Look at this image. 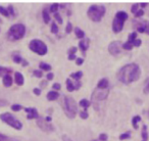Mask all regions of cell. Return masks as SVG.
<instances>
[{
  "label": "cell",
  "mask_w": 149,
  "mask_h": 141,
  "mask_svg": "<svg viewBox=\"0 0 149 141\" xmlns=\"http://www.w3.org/2000/svg\"><path fill=\"white\" fill-rule=\"evenodd\" d=\"M141 70L137 64H129L124 66L118 72V79L123 84H129L137 81L140 78Z\"/></svg>",
  "instance_id": "obj_1"
},
{
  "label": "cell",
  "mask_w": 149,
  "mask_h": 141,
  "mask_svg": "<svg viewBox=\"0 0 149 141\" xmlns=\"http://www.w3.org/2000/svg\"><path fill=\"white\" fill-rule=\"evenodd\" d=\"M63 110L64 114L70 119H74L78 112V106L74 99L70 96L64 95L63 97Z\"/></svg>",
  "instance_id": "obj_2"
},
{
  "label": "cell",
  "mask_w": 149,
  "mask_h": 141,
  "mask_svg": "<svg viewBox=\"0 0 149 141\" xmlns=\"http://www.w3.org/2000/svg\"><path fill=\"white\" fill-rule=\"evenodd\" d=\"M105 7L103 5H92L88 8L87 15L91 21L95 22V23H99L102 20L103 15H105Z\"/></svg>",
  "instance_id": "obj_3"
},
{
  "label": "cell",
  "mask_w": 149,
  "mask_h": 141,
  "mask_svg": "<svg viewBox=\"0 0 149 141\" xmlns=\"http://www.w3.org/2000/svg\"><path fill=\"white\" fill-rule=\"evenodd\" d=\"M26 34V27L23 24H15L11 26L7 33V38L10 41H15V40H21Z\"/></svg>",
  "instance_id": "obj_4"
},
{
  "label": "cell",
  "mask_w": 149,
  "mask_h": 141,
  "mask_svg": "<svg viewBox=\"0 0 149 141\" xmlns=\"http://www.w3.org/2000/svg\"><path fill=\"white\" fill-rule=\"evenodd\" d=\"M128 19V13L125 11H118L116 13V17H114L113 22H112V31L116 34L120 33L124 28L125 21Z\"/></svg>",
  "instance_id": "obj_5"
},
{
  "label": "cell",
  "mask_w": 149,
  "mask_h": 141,
  "mask_svg": "<svg viewBox=\"0 0 149 141\" xmlns=\"http://www.w3.org/2000/svg\"><path fill=\"white\" fill-rule=\"evenodd\" d=\"M29 48H30V50H32V51L35 52V53L39 54V55H45L48 51L47 45H46L43 41H41V40H39V39L32 40L29 44Z\"/></svg>",
  "instance_id": "obj_6"
},
{
  "label": "cell",
  "mask_w": 149,
  "mask_h": 141,
  "mask_svg": "<svg viewBox=\"0 0 149 141\" xmlns=\"http://www.w3.org/2000/svg\"><path fill=\"white\" fill-rule=\"evenodd\" d=\"M0 119H1V121L4 122L5 124L9 125V126L17 129V130H21L22 127H23V124H22L17 118H15L13 114H9V112H4V114H0Z\"/></svg>",
  "instance_id": "obj_7"
},
{
  "label": "cell",
  "mask_w": 149,
  "mask_h": 141,
  "mask_svg": "<svg viewBox=\"0 0 149 141\" xmlns=\"http://www.w3.org/2000/svg\"><path fill=\"white\" fill-rule=\"evenodd\" d=\"M108 93H109V88L108 89H98V88H96L94 90L93 94H92V100L95 103L98 101H102V100L107 98Z\"/></svg>",
  "instance_id": "obj_8"
},
{
  "label": "cell",
  "mask_w": 149,
  "mask_h": 141,
  "mask_svg": "<svg viewBox=\"0 0 149 141\" xmlns=\"http://www.w3.org/2000/svg\"><path fill=\"white\" fill-rule=\"evenodd\" d=\"M135 29L139 33H146L149 35V22L148 21H141V22H135L134 24Z\"/></svg>",
  "instance_id": "obj_9"
},
{
  "label": "cell",
  "mask_w": 149,
  "mask_h": 141,
  "mask_svg": "<svg viewBox=\"0 0 149 141\" xmlns=\"http://www.w3.org/2000/svg\"><path fill=\"white\" fill-rule=\"evenodd\" d=\"M37 125L42 131H44V132L48 133V132H52V131L54 130V127L52 126L50 123L46 122L45 119H42V118L37 119Z\"/></svg>",
  "instance_id": "obj_10"
},
{
  "label": "cell",
  "mask_w": 149,
  "mask_h": 141,
  "mask_svg": "<svg viewBox=\"0 0 149 141\" xmlns=\"http://www.w3.org/2000/svg\"><path fill=\"white\" fill-rule=\"evenodd\" d=\"M123 44L120 41H113L108 45V51L112 55H116V54L120 53V50H122Z\"/></svg>",
  "instance_id": "obj_11"
},
{
  "label": "cell",
  "mask_w": 149,
  "mask_h": 141,
  "mask_svg": "<svg viewBox=\"0 0 149 141\" xmlns=\"http://www.w3.org/2000/svg\"><path fill=\"white\" fill-rule=\"evenodd\" d=\"M25 112L28 114L27 119L28 120H33V119H39V114L38 110L35 107H26Z\"/></svg>",
  "instance_id": "obj_12"
},
{
  "label": "cell",
  "mask_w": 149,
  "mask_h": 141,
  "mask_svg": "<svg viewBox=\"0 0 149 141\" xmlns=\"http://www.w3.org/2000/svg\"><path fill=\"white\" fill-rule=\"evenodd\" d=\"M89 44H90V39L89 38H85V39H82L79 42V47L81 49V51L83 52V54L86 53V50L89 48Z\"/></svg>",
  "instance_id": "obj_13"
},
{
  "label": "cell",
  "mask_w": 149,
  "mask_h": 141,
  "mask_svg": "<svg viewBox=\"0 0 149 141\" xmlns=\"http://www.w3.org/2000/svg\"><path fill=\"white\" fill-rule=\"evenodd\" d=\"M15 83H17L19 86L24 85L25 79H24V76L22 75L19 72H15Z\"/></svg>",
  "instance_id": "obj_14"
},
{
  "label": "cell",
  "mask_w": 149,
  "mask_h": 141,
  "mask_svg": "<svg viewBox=\"0 0 149 141\" xmlns=\"http://www.w3.org/2000/svg\"><path fill=\"white\" fill-rule=\"evenodd\" d=\"M108 86H109V83H108L107 79H101L97 84V88L98 89H108Z\"/></svg>",
  "instance_id": "obj_15"
},
{
  "label": "cell",
  "mask_w": 149,
  "mask_h": 141,
  "mask_svg": "<svg viewBox=\"0 0 149 141\" xmlns=\"http://www.w3.org/2000/svg\"><path fill=\"white\" fill-rule=\"evenodd\" d=\"M58 97H59V94L56 91H50L47 93V99L50 100V101H54V100H56Z\"/></svg>",
  "instance_id": "obj_16"
},
{
  "label": "cell",
  "mask_w": 149,
  "mask_h": 141,
  "mask_svg": "<svg viewBox=\"0 0 149 141\" xmlns=\"http://www.w3.org/2000/svg\"><path fill=\"white\" fill-rule=\"evenodd\" d=\"M3 85L5 86V87H10L11 85H13V78L10 77V75H6L3 77Z\"/></svg>",
  "instance_id": "obj_17"
},
{
  "label": "cell",
  "mask_w": 149,
  "mask_h": 141,
  "mask_svg": "<svg viewBox=\"0 0 149 141\" xmlns=\"http://www.w3.org/2000/svg\"><path fill=\"white\" fill-rule=\"evenodd\" d=\"M66 88H68V92H72V91H74V90H76V86H74V83L70 79L66 80Z\"/></svg>",
  "instance_id": "obj_18"
},
{
  "label": "cell",
  "mask_w": 149,
  "mask_h": 141,
  "mask_svg": "<svg viewBox=\"0 0 149 141\" xmlns=\"http://www.w3.org/2000/svg\"><path fill=\"white\" fill-rule=\"evenodd\" d=\"M74 34H76L77 38H79V39H84V37H85V33L80 28H74Z\"/></svg>",
  "instance_id": "obj_19"
},
{
  "label": "cell",
  "mask_w": 149,
  "mask_h": 141,
  "mask_svg": "<svg viewBox=\"0 0 149 141\" xmlns=\"http://www.w3.org/2000/svg\"><path fill=\"white\" fill-rule=\"evenodd\" d=\"M10 72H11V68L0 66V77H4V76H6V75H9Z\"/></svg>",
  "instance_id": "obj_20"
},
{
  "label": "cell",
  "mask_w": 149,
  "mask_h": 141,
  "mask_svg": "<svg viewBox=\"0 0 149 141\" xmlns=\"http://www.w3.org/2000/svg\"><path fill=\"white\" fill-rule=\"evenodd\" d=\"M42 15H43V20H44V23L45 24H48L50 22V15H49V13H48L47 9H43V13H42Z\"/></svg>",
  "instance_id": "obj_21"
},
{
  "label": "cell",
  "mask_w": 149,
  "mask_h": 141,
  "mask_svg": "<svg viewBox=\"0 0 149 141\" xmlns=\"http://www.w3.org/2000/svg\"><path fill=\"white\" fill-rule=\"evenodd\" d=\"M39 68H40V70H47V72L51 70V66L48 64H45V62H40Z\"/></svg>",
  "instance_id": "obj_22"
},
{
  "label": "cell",
  "mask_w": 149,
  "mask_h": 141,
  "mask_svg": "<svg viewBox=\"0 0 149 141\" xmlns=\"http://www.w3.org/2000/svg\"><path fill=\"white\" fill-rule=\"evenodd\" d=\"M141 121V117L140 116H135L132 119V125L134 127V129H138V123Z\"/></svg>",
  "instance_id": "obj_23"
},
{
  "label": "cell",
  "mask_w": 149,
  "mask_h": 141,
  "mask_svg": "<svg viewBox=\"0 0 149 141\" xmlns=\"http://www.w3.org/2000/svg\"><path fill=\"white\" fill-rule=\"evenodd\" d=\"M141 136H142V138H143V141H147V138H148V133H147V126L146 125H143Z\"/></svg>",
  "instance_id": "obj_24"
},
{
  "label": "cell",
  "mask_w": 149,
  "mask_h": 141,
  "mask_svg": "<svg viewBox=\"0 0 149 141\" xmlns=\"http://www.w3.org/2000/svg\"><path fill=\"white\" fill-rule=\"evenodd\" d=\"M137 39V33L136 32H133V33H131L130 35H129V38H128V41L127 42H129V43H131L133 45V43H134V41ZM134 46V45H133Z\"/></svg>",
  "instance_id": "obj_25"
},
{
  "label": "cell",
  "mask_w": 149,
  "mask_h": 141,
  "mask_svg": "<svg viewBox=\"0 0 149 141\" xmlns=\"http://www.w3.org/2000/svg\"><path fill=\"white\" fill-rule=\"evenodd\" d=\"M82 76H83V72L79 70V72H77V73L70 74V78H72V79H74V80H80V79L82 78Z\"/></svg>",
  "instance_id": "obj_26"
},
{
  "label": "cell",
  "mask_w": 149,
  "mask_h": 141,
  "mask_svg": "<svg viewBox=\"0 0 149 141\" xmlns=\"http://www.w3.org/2000/svg\"><path fill=\"white\" fill-rule=\"evenodd\" d=\"M80 105H81L82 107L85 108V110H86L90 106V101L87 99H82L81 101H80Z\"/></svg>",
  "instance_id": "obj_27"
},
{
  "label": "cell",
  "mask_w": 149,
  "mask_h": 141,
  "mask_svg": "<svg viewBox=\"0 0 149 141\" xmlns=\"http://www.w3.org/2000/svg\"><path fill=\"white\" fill-rule=\"evenodd\" d=\"M13 61H15V64H22V62L24 61V59L21 57V55H19V54H13Z\"/></svg>",
  "instance_id": "obj_28"
},
{
  "label": "cell",
  "mask_w": 149,
  "mask_h": 141,
  "mask_svg": "<svg viewBox=\"0 0 149 141\" xmlns=\"http://www.w3.org/2000/svg\"><path fill=\"white\" fill-rule=\"evenodd\" d=\"M58 8H59V4H57V3H53V4L49 7V11L50 13H56V11L58 10Z\"/></svg>",
  "instance_id": "obj_29"
},
{
  "label": "cell",
  "mask_w": 149,
  "mask_h": 141,
  "mask_svg": "<svg viewBox=\"0 0 149 141\" xmlns=\"http://www.w3.org/2000/svg\"><path fill=\"white\" fill-rule=\"evenodd\" d=\"M143 92H144V94H149V78H147L146 81H145V85H144Z\"/></svg>",
  "instance_id": "obj_30"
},
{
  "label": "cell",
  "mask_w": 149,
  "mask_h": 141,
  "mask_svg": "<svg viewBox=\"0 0 149 141\" xmlns=\"http://www.w3.org/2000/svg\"><path fill=\"white\" fill-rule=\"evenodd\" d=\"M0 13L2 15H4V17H9V13H8V10H7V8H5V7H3V6H0Z\"/></svg>",
  "instance_id": "obj_31"
},
{
  "label": "cell",
  "mask_w": 149,
  "mask_h": 141,
  "mask_svg": "<svg viewBox=\"0 0 149 141\" xmlns=\"http://www.w3.org/2000/svg\"><path fill=\"white\" fill-rule=\"evenodd\" d=\"M11 110H13V112H19V110H23V106H22L21 104H13V105H11Z\"/></svg>",
  "instance_id": "obj_32"
},
{
  "label": "cell",
  "mask_w": 149,
  "mask_h": 141,
  "mask_svg": "<svg viewBox=\"0 0 149 141\" xmlns=\"http://www.w3.org/2000/svg\"><path fill=\"white\" fill-rule=\"evenodd\" d=\"M133 47H134V46L131 43H129V42H126V43L123 44V48H124L125 50H132Z\"/></svg>",
  "instance_id": "obj_33"
},
{
  "label": "cell",
  "mask_w": 149,
  "mask_h": 141,
  "mask_svg": "<svg viewBox=\"0 0 149 141\" xmlns=\"http://www.w3.org/2000/svg\"><path fill=\"white\" fill-rule=\"evenodd\" d=\"M131 136V133L130 132H127V133H124V134H120V140H125V139H128L130 138Z\"/></svg>",
  "instance_id": "obj_34"
},
{
  "label": "cell",
  "mask_w": 149,
  "mask_h": 141,
  "mask_svg": "<svg viewBox=\"0 0 149 141\" xmlns=\"http://www.w3.org/2000/svg\"><path fill=\"white\" fill-rule=\"evenodd\" d=\"M139 6H140V4H138V3H136V4H134L132 6V8H131V11H132V13H136L137 11L139 10Z\"/></svg>",
  "instance_id": "obj_35"
},
{
  "label": "cell",
  "mask_w": 149,
  "mask_h": 141,
  "mask_svg": "<svg viewBox=\"0 0 149 141\" xmlns=\"http://www.w3.org/2000/svg\"><path fill=\"white\" fill-rule=\"evenodd\" d=\"M33 74H34V76H36L37 78H42V77H43V73H42L41 70H33Z\"/></svg>",
  "instance_id": "obj_36"
},
{
  "label": "cell",
  "mask_w": 149,
  "mask_h": 141,
  "mask_svg": "<svg viewBox=\"0 0 149 141\" xmlns=\"http://www.w3.org/2000/svg\"><path fill=\"white\" fill-rule=\"evenodd\" d=\"M51 32H52L53 34H56V33L58 32V27L56 26V24H55V23H53V24L51 25Z\"/></svg>",
  "instance_id": "obj_37"
},
{
  "label": "cell",
  "mask_w": 149,
  "mask_h": 141,
  "mask_svg": "<svg viewBox=\"0 0 149 141\" xmlns=\"http://www.w3.org/2000/svg\"><path fill=\"white\" fill-rule=\"evenodd\" d=\"M88 116H89V114H88L87 110H83V112H80V117H81V119H84V120H85V119H87Z\"/></svg>",
  "instance_id": "obj_38"
},
{
  "label": "cell",
  "mask_w": 149,
  "mask_h": 141,
  "mask_svg": "<svg viewBox=\"0 0 149 141\" xmlns=\"http://www.w3.org/2000/svg\"><path fill=\"white\" fill-rule=\"evenodd\" d=\"M98 139H99L100 141H106L107 140V135L104 134V133H102V134L99 135V138Z\"/></svg>",
  "instance_id": "obj_39"
},
{
  "label": "cell",
  "mask_w": 149,
  "mask_h": 141,
  "mask_svg": "<svg viewBox=\"0 0 149 141\" xmlns=\"http://www.w3.org/2000/svg\"><path fill=\"white\" fill-rule=\"evenodd\" d=\"M77 47H74V46H72V48H70V50H68V55H70V54H74L76 53V52H77Z\"/></svg>",
  "instance_id": "obj_40"
},
{
  "label": "cell",
  "mask_w": 149,
  "mask_h": 141,
  "mask_svg": "<svg viewBox=\"0 0 149 141\" xmlns=\"http://www.w3.org/2000/svg\"><path fill=\"white\" fill-rule=\"evenodd\" d=\"M72 31V23L68 22V25H66V33H70Z\"/></svg>",
  "instance_id": "obj_41"
},
{
  "label": "cell",
  "mask_w": 149,
  "mask_h": 141,
  "mask_svg": "<svg viewBox=\"0 0 149 141\" xmlns=\"http://www.w3.org/2000/svg\"><path fill=\"white\" fill-rule=\"evenodd\" d=\"M54 17H55V20L58 22V23H59V24H62V19H61V17H60V15H58L57 13H56L55 15H54Z\"/></svg>",
  "instance_id": "obj_42"
},
{
  "label": "cell",
  "mask_w": 149,
  "mask_h": 141,
  "mask_svg": "<svg viewBox=\"0 0 149 141\" xmlns=\"http://www.w3.org/2000/svg\"><path fill=\"white\" fill-rule=\"evenodd\" d=\"M143 15H144V11H143L142 9H139V10L137 11L136 13H135V17H142Z\"/></svg>",
  "instance_id": "obj_43"
},
{
  "label": "cell",
  "mask_w": 149,
  "mask_h": 141,
  "mask_svg": "<svg viewBox=\"0 0 149 141\" xmlns=\"http://www.w3.org/2000/svg\"><path fill=\"white\" fill-rule=\"evenodd\" d=\"M83 62H84V58L79 57V58H77V59H76V64H77V66H82V64H83Z\"/></svg>",
  "instance_id": "obj_44"
},
{
  "label": "cell",
  "mask_w": 149,
  "mask_h": 141,
  "mask_svg": "<svg viewBox=\"0 0 149 141\" xmlns=\"http://www.w3.org/2000/svg\"><path fill=\"white\" fill-rule=\"evenodd\" d=\"M141 43H142V42H141L140 39H136L134 41V43H133V45H134L135 47H139V46L141 45Z\"/></svg>",
  "instance_id": "obj_45"
},
{
  "label": "cell",
  "mask_w": 149,
  "mask_h": 141,
  "mask_svg": "<svg viewBox=\"0 0 149 141\" xmlns=\"http://www.w3.org/2000/svg\"><path fill=\"white\" fill-rule=\"evenodd\" d=\"M7 10H8L9 15H11L13 17H15V11H13V7L11 6V5H9V6L7 7Z\"/></svg>",
  "instance_id": "obj_46"
},
{
  "label": "cell",
  "mask_w": 149,
  "mask_h": 141,
  "mask_svg": "<svg viewBox=\"0 0 149 141\" xmlns=\"http://www.w3.org/2000/svg\"><path fill=\"white\" fill-rule=\"evenodd\" d=\"M52 88L54 89V91H55V90H59L60 89V84L59 83H54L53 86H52Z\"/></svg>",
  "instance_id": "obj_47"
},
{
  "label": "cell",
  "mask_w": 149,
  "mask_h": 141,
  "mask_svg": "<svg viewBox=\"0 0 149 141\" xmlns=\"http://www.w3.org/2000/svg\"><path fill=\"white\" fill-rule=\"evenodd\" d=\"M53 77H54V75L51 73V72H49V73L47 74V76H46V78H47V80H48V81H50V80H52V79H53Z\"/></svg>",
  "instance_id": "obj_48"
},
{
  "label": "cell",
  "mask_w": 149,
  "mask_h": 141,
  "mask_svg": "<svg viewBox=\"0 0 149 141\" xmlns=\"http://www.w3.org/2000/svg\"><path fill=\"white\" fill-rule=\"evenodd\" d=\"M7 103H8V102H7L6 100H4V99H1V98H0V106H5Z\"/></svg>",
  "instance_id": "obj_49"
},
{
  "label": "cell",
  "mask_w": 149,
  "mask_h": 141,
  "mask_svg": "<svg viewBox=\"0 0 149 141\" xmlns=\"http://www.w3.org/2000/svg\"><path fill=\"white\" fill-rule=\"evenodd\" d=\"M34 94L35 95H40L41 94V90L39 88H34Z\"/></svg>",
  "instance_id": "obj_50"
},
{
  "label": "cell",
  "mask_w": 149,
  "mask_h": 141,
  "mask_svg": "<svg viewBox=\"0 0 149 141\" xmlns=\"http://www.w3.org/2000/svg\"><path fill=\"white\" fill-rule=\"evenodd\" d=\"M62 141H72V139H70L68 136H66V135H63L62 136Z\"/></svg>",
  "instance_id": "obj_51"
},
{
  "label": "cell",
  "mask_w": 149,
  "mask_h": 141,
  "mask_svg": "<svg viewBox=\"0 0 149 141\" xmlns=\"http://www.w3.org/2000/svg\"><path fill=\"white\" fill-rule=\"evenodd\" d=\"M68 60H72V59H77V57H76V54H70V55H68Z\"/></svg>",
  "instance_id": "obj_52"
},
{
  "label": "cell",
  "mask_w": 149,
  "mask_h": 141,
  "mask_svg": "<svg viewBox=\"0 0 149 141\" xmlns=\"http://www.w3.org/2000/svg\"><path fill=\"white\" fill-rule=\"evenodd\" d=\"M45 120H46V122L50 123V122H51V117H46Z\"/></svg>",
  "instance_id": "obj_53"
},
{
  "label": "cell",
  "mask_w": 149,
  "mask_h": 141,
  "mask_svg": "<svg viewBox=\"0 0 149 141\" xmlns=\"http://www.w3.org/2000/svg\"><path fill=\"white\" fill-rule=\"evenodd\" d=\"M148 5V3H140V6L141 7H146Z\"/></svg>",
  "instance_id": "obj_54"
},
{
  "label": "cell",
  "mask_w": 149,
  "mask_h": 141,
  "mask_svg": "<svg viewBox=\"0 0 149 141\" xmlns=\"http://www.w3.org/2000/svg\"><path fill=\"white\" fill-rule=\"evenodd\" d=\"M145 114H146V116H147V117H148V118H149V110H147V112H145Z\"/></svg>",
  "instance_id": "obj_55"
},
{
  "label": "cell",
  "mask_w": 149,
  "mask_h": 141,
  "mask_svg": "<svg viewBox=\"0 0 149 141\" xmlns=\"http://www.w3.org/2000/svg\"><path fill=\"white\" fill-rule=\"evenodd\" d=\"M92 141H100V140H99V139H98V140H92Z\"/></svg>",
  "instance_id": "obj_56"
}]
</instances>
